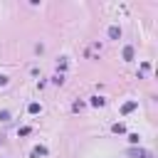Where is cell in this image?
Masks as SVG:
<instances>
[{
	"label": "cell",
	"instance_id": "cell-8",
	"mask_svg": "<svg viewBox=\"0 0 158 158\" xmlns=\"http://www.w3.org/2000/svg\"><path fill=\"white\" fill-rule=\"evenodd\" d=\"M27 111H30V114H37V111H40V104H30Z\"/></svg>",
	"mask_w": 158,
	"mask_h": 158
},
{
	"label": "cell",
	"instance_id": "cell-5",
	"mask_svg": "<svg viewBox=\"0 0 158 158\" xmlns=\"http://www.w3.org/2000/svg\"><path fill=\"white\" fill-rule=\"evenodd\" d=\"M133 109H136V101H128V104H123V109H121V111H123V114H131Z\"/></svg>",
	"mask_w": 158,
	"mask_h": 158
},
{
	"label": "cell",
	"instance_id": "cell-2",
	"mask_svg": "<svg viewBox=\"0 0 158 158\" xmlns=\"http://www.w3.org/2000/svg\"><path fill=\"white\" fill-rule=\"evenodd\" d=\"M40 156H47V148H44V146H37V148H32V158H40Z\"/></svg>",
	"mask_w": 158,
	"mask_h": 158
},
{
	"label": "cell",
	"instance_id": "cell-7",
	"mask_svg": "<svg viewBox=\"0 0 158 158\" xmlns=\"http://www.w3.org/2000/svg\"><path fill=\"white\" fill-rule=\"evenodd\" d=\"M91 104H94V106H104V99H101V96H94Z\"/></svg>",
	"mask_w": 158,
	"mask_h": 158
},
{
	"label": "cell",
	"instance_id": "cell-6",
	"mask_svg": "<svg viewBox=\"0 0 158 158\" xmlns=\"http://www.w3.org/2000/svg\"><path fill=\"white\" fill-rule=\"evenodd\" d=\"M111 131H114V133H123V131H126V126H123V123H114V126H111Z\"/></svg>",
	"mask_w": 158,
	"mask_h": 158
},
{
	"label": "cell",
	"instance_id": "cell-4",
	"mask_svg": "<svg viewBox=\"0 0 158 158\" xmlns=\"http://www.w3.org/2000/svg\"><path fill=\"white\" fill-rule=\"evenodd\" d=\"M123 59H133V47H123Z\"/></svg>",
	"mask_w": 158,
	"mask_h": 158
},
{
	"label": "cell",
	"instance_id": "cell-1",
	"mask_svg": "<svg viewBox=\"0 0 158 158\" xmlns=\"http://www.w3.org/2000/svg\"><path fill=\"white\" fill-rule=\"evenodd\" d=\"M126 156H131V158H153V153L151 151H143V148H128Z\"/></svg>",
	"mask_w": 158,
	"mask_h": 158
},
{
	"label": "cell",
	"instance_id": "cell-3",
	"mask_svg": "<svg viewBox=\"0 0 158 158\" xmlns=\"http://www.w3.org/2000/svg\"><path fill=\"white\" fill-rule=\"evenodd\" d=\"M109 37H111V40H118V37H121V30H118L116 25H114V27H109Z\"/></svg>",
	"mask_w": 158,
	"mask_h": 158
},
{
	"label": "cell",
	"instance_id": "cell-10",
	"mask_svg": "<svg viewBox=\"0 0 158 158\" xmlns=\"http://www.w3.org/2000/svg\"><path fill=\"white\" fill-rule=\"evenodd\" d=\"M5 84H7V77H5V74H0V86H5Z\"/></svg>",
	"mask_w": 158,
	"mask_h": 158
},
{
	"label": "cell",
	"instance_id": "cell-9",
	"mask_svg": "<svg viewBox=\"0 0 158 158\" xmlns=\"http://www.w3.org/2000/svg\"><path fill=\"white\" fill-rule=\"evenodd\" d=\"M0 118H2V121H7V118H10V114H7V111H0Z\"/></svg>",
	"mask_w": 158,
	"mask_h": 158
}]
</instances>
